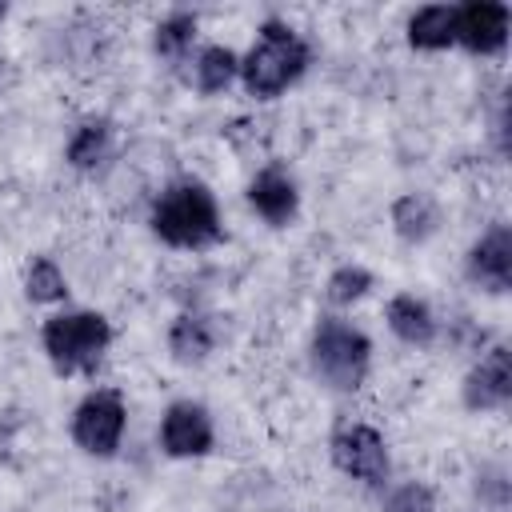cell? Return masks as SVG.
<instances>
[{"label": "cell", "mask_w": 512, "mask_h": 512, "mask_svg": "<svg viewBox=\"0 0 512 512\" xmlns=\"http://www.w3.org/2000/svg\"><path fill=\"white\" fill-rule=\"evenodd\" d=\"M148 224H152V232L168 248H192V252L196 248H208V244H216L224 236L216 196L200 180H176V184H168L156 196Z\"/></svg>", "instance_id": "obj_2"}, {"label": "cell", "mask_w": 512, "mask_h": 512, "mask_svg": "<svg viewBox=\"0 0 512 512\" xmlns=\"http://www.w3.org/2000/svg\"><path fill=\"white\" fill-rule=\"evenodd\" d=\"M332 464L360 480V484H384L388 472H392V460H388V444L384 436L372 428V424H344L336 436H332Z\"/></svg>", "instance_id": "obj_6"}, {"label": "cell", "mask_w": 512, "mask_h": 512, "mask_svg": "<svg viewBox=\"0 0 512 512\" xmlns=\"http://www.w3.org/2000/svg\"><path fill=\"white\" fill-rule=\"evenodd\" d=\"M24 292L32 304H60L68 296V280L52 256H36L24 268Z\"/></svg>", "instance_id": "obj_18"}, {"label": "cell", "mask_w": 512, "mask_h": 512, "mask_svg": "<svg viewBox=\"0 0 512 512\" xmlns=\"http://www.w3.org/2000/svg\"><path fill=\"white\" fill-rule=\"evenodd\" d=\"M236 76H240V56H236L228 44H204V48L196 52V60H192V84H196V92H204V96L224 92Z\"/></svg>", "instance_id": "obj_17"}, {"label": "cell", "mask_w": 512, "mask_h": 512, "mask_svg": "<svg viewBox=\"0 0 512 512\" xmlns=\"http://www.w3.org/2000/svg\"><path fill=\"white\" fill-rule=\"evenodd\" d=\"M312 368L328 388L356 392L372 368V340L340 316H320L312 332Z\"/></svg>", "instance_id": "obj_4"}, {"label": "cell", "mask_w": 512, "mask_h": 512, "mask_svg": "<svg viewBox=\"0 0 512 512\" xmlns=\"http://www.w3.org/2000/svg\"><path fill=\"white\" fill-rule=\"evenodd\" d=\"M192 40H196V16L192 12H168L156 24V36H152L156 52L168 56V60H180L192 48Z\"/></svg>", "instance_id": "obj_19"}, {"label": "cell", "mask_w": 512, "mask_h": 512, "mask_svg": "<svg viewBox=\"0 0 512 512\" xmlns=\"http://www.w3.org/2000/svg\"><path fill=\"white\" fill-rule=\"evenodd\" d=\"M216 444V428L204 404L196 400H176L164 408L160 416V448L176 460H192V456H208Z\"/></svg>", "instance_id": "obj_7"}, {"label": "cell", "mask_w": 512, "mask_h": 512, "mask_svg": "<svg viewBox=\"0 0 512 512\" xmlns=\"http://www.w3.org/2000/svg\"><path fill=\"white\" fill-rule=\"evenodd\" d=\"M408 44L420 52H444L456 44V8L452 4H424L408 16Z\"/></svg>", "instance_id": "obj_16"}, {"label": "cell", "mask_w": 512, "mask_h": 512, "mask_svg": "<svg viewBox=\"0 0 512 512\" xmlns=\"http://www.w3.org/2000/svg\"><path fill=\"white\" fill-rule=\"evenodd\" d=\"M248 204L256 208L260 220L284 228V224H292L296 212H300V188H296V180H292L280 164H268V168H260V172L252 176V184H248Z\"/></svg>", "instance_id": "obj_11"}, {"label": "cell", "mask_w": 512, "mask_h": 512, "mask_svg": "<svg viewBox=\"0 0 512 512\" xmlns=\"http://www.w3.org/2000/svg\"><path fill=\"white\" fill-rule=\"evenodd\" d=\"M440 224H444V212H440L436 196H428V192H404V196H396V204H392V228H396L400 240L424 244V240H432L440 232Z\"/></svg>", "instance_id": "obj_12"}, {"label": "cell", "mask_w": 512, "mask_h": 512, "mask_svg": "<svg viewBox=\"0 0 512 512\" xmlns=\"http://www.w3.org/2000/svg\"><path fill=\"white\" fill-rule=\"evenodd\" d=\"M4 16H8V4H4V0H0V20H4Z\"/></svg>", "instance_id": "obj_22"}, {"label": "cell", "mask_w": 512, "mask_h": 512, "mask_svg": "<svg viewBox=\"0 0 512 512\" xmlns=\"http://www.w3.org/2000/svg\"><path fill=\"white\" fill-rule=\"evenodd\" d=\"M216 324L212 316H200V312H180L168 328V352L180 360V364H200L208 360V352L216 348Z\"/></svg>", "instance_id": "obj_15"}, {"label": "cell", "mask_w": 512, "mask_h": 512, "mask_svg": "<svg viewBox=\"0 0 512 512\" xmlns=\"http://www.w3.org/2000/svg\"><path fill=\"white\" fill-rule=\"evenodd\" d=\"M124 424H128L124 396L116 388H96V392H88L76 404L68 432H72V440H76L80 452L108 460V456H116V448L124 440Z\"/></svg>", "instance_id": "obj_5"}, {"label": "cell", "mask_w": 512, "mask_h": 512, "mask_svg": "<svg viewBox=\"0 0 512 512\" xmlns=\"http://www.w3.org/2000/svg\"><path fill=\"white\" fill-rule=\"evenodd\" d=\"M108 156H112V120H104V116L80 120L76 132L68 136L64 160H68L76 172H96Z\"/></svg>", "instance_id": "obj_14"}, {"label": "cell", "mask_w": 512, "mask_h": 512, "mask_svg": "<svg viewBox=\"0 0 512 512\" xmlns=\"http://www.w3.org/2000/svg\"><path fill=\"white\" fill-rule=\"evenodd\" d=\"M384 320H388L392 336H400V340L412 344V348H428V344L436 340V316H432V308H428L420 296H412V292H396V296L388 300V308H384Z\"/></svg>", "instance_id": "obj_13"}, {"label": "cell", "mask_w": 512, "mask_h": 512, "mask_svg": "<svg viewBox=\"0 0 512 512\" xmlns=\"http://www.w3.org/2000/svg\"><path fill=\"white\" fill-rule=\"evenodd\" d=\"M512 12L500 0H468L456 8V44H464L476 56H492L508 44Z\"/></svg>", "instance_id": "obj_8"}, {"label": "cell", "mask_w": 512, "mask_h": 512, "mask_svg": "<svg viewBox=\"0 0 512 512\" xmlns=\"http://www.w3.org/2000/svg\"><path fill=\"white\" fill-rule=\"evenodd\" d=\"M368 288H372V272H368V268H360V264H340V268L328 276L324 296H328V304L348 308V304H356L360 296H368Z\"/></svg>", "instance_id": "obj_20"}, {"label": "cell", "mask_w": 512, "mask_h": 512, "mask_svg": "<svg viewBox=\"0 0 512 512\" xmlns=\"http://www.w3.org/2000/svg\"><path fill=\"white\" fill-rule=\"evenodd\" d=\"M512 400V364H508V348L492 344L472 372L464 376V404L472 412H496Z\"/></svg>", "instance_id": "obj_10"}, {"label": "cell", "mask_w": 512, "mask_h": 512, "mask_svg": "<svg viewBox=\"0 0 512 512\" xmlns=\"http://www.w3.org/2000/svg\"><path fill=\"white\" fill-rule=\"evenodd\" d=\"M40 344H44V356L52 360V368L60 376L92 372L104 360L108 344H112V324L100 312H88V308L56 312V316L44 320Z\"/></svg>", "instance_id": "obj_3"}, {"label": "cell", "mask_w": 512, "mask_h": 512, "mask_svg": "<svg viewBox=\"0 0 512 512\" xmlns=\"http://www.w3.org/2000/svg\"><path fill=\"white\" fill-rule=\"evenodd\" d=\"M308 64H312V48L296 36V28L284 20H264L256 44L240 56V80L248 96L272 100L288 92L308 72Z\"/></svg>", "instance_id": "obj_1"}, {"label": "cell", "mask_w": 512, "mask_h": 512, "mask_svg": "<svg viewBox=\"0 0 512 512\" xmlns=\"http://www.w3.org/2000/svg\"><path fill=\"white\" fill-rule=\"evenodd\" d=\"M468 280L484 292H508L512 288V228L492 224L472 248H468Z\"/></svg>", "instance_id": "obj_9"}, {"label": "cell", "mask_w": 512, "mask_h": 512, "mask_svg": "<svg viewBox=\"0 0 512 512\" xmlns=\"http://www.w3.org/2000/svg\"><path fill=\"white\" fill-rule=\"evenodd\" d=\"M384 512H436V496H432L428 484L408 480V484H396V488L388 492Z\"/></svg>", "instance_id": "obj_21"}]
</instances>
